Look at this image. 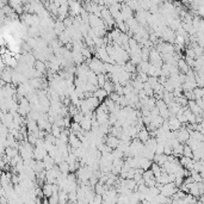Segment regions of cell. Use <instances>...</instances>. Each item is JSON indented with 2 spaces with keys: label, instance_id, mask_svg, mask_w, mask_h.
<instances>
[{
  "label": "cell",
  "instance_id": "1",
  "mask_svg": "<svg viewBox=\"0 0 204 204\" xmlns=\"http://www.w3.org/2000/svg\"><path fill=\"white\" fill-rule=\"evenodd\" d=\"M119 142H121V140L115 135H109L106 137V141H105V143L107 146H110L112 149H116V148L119 146Z\"/></svg>",
  "mask_w": 204,
  "mask_h": 204
},
{
  "label": "cell",
  "instance_id": "2",
  "mask_svg": "<svg viewBox=\"0 0 204 204\" xmlns=\"http://www.w3.org/2000/svg\"><path fill=\"white\" fill-rule=\"evenodd\" d=\"M72 55H73V61H74V63H77V65H81V63H84V59H85V56L81 54V50H75V49H73Z\"/></svg>",
  "mask_w": 204,
  "mask_h": 204
},
{
  "label": "cell",
  "instance_id": "3",
  "mask_svg": "<svg viewBox=\"0 0 204 204\" xmlns=\"http://www.w3.org/2000/svg\"><path fill=\"white\" fill-rule=\"evenodd\" d=\"M80 125H81V128L84 129V130L90 131L91 129H92V125H93V123H92V117H90V116H85L84 119L81 121Z\"/></svg>",
  "mask_w": 204,
  "mask_h": 204
},
{
  "label": "cell",
  "instance_id": "4",
  "mask_svg": "<svg viewBox=\"0 0 204 204\" xmlns=\"http://www.w3.org/2000/svg\"><path fill=\"white\" fill-rule=\"evenodd\" d=\"M42 189H43V193H44V197H50L53 193H54V190H53V184H50V183H44L43 185H42Z\"/></svg>",
  "mask_w": 204,
  "mask_h": 204
},
{
  "label": "cell",
  "instance_id": "5",
  "mask_svg": "<svg viewBox=\"0 0 204 204\" xmlns=\"http://www.w3.org/2000/svg\"><path fill=\"white\" fill-rule=\"evenodd\" d=\"M151 137V133H149V130H148L147 128H142L141 130L139 131V139L144 143L148 139Z\"/></svg>",
  "mask_w": 204,
  "mask_h": 204
},
{
  "label": "cell",
  "instance_id": "6",
  "mask_svg": "<svg viewBox=\"0 0 204 204\" xmlns=\"http://www.w3.org/2000/svg\"><path fill=\"white\" fill-rule=\"evenodd\" d=\"M109 93H107V92L105 91V88H103V87H99L96 92H95V93H93V96H96L100 102H103L105 98H106V96H107Z\"/></svg>",
  "mask_w": 204,
  "mask_h": 204
},
{
  "label": "cell",
  "instance_id": "7",
  "mask_svg": "<svg viewBox=\"0 0 204 204\" xmlns=\"http://www.w3.org/2000/svg\"><path fill=\"white\" fill-rule=\"evenodd\" d=\"M151 170L153 171L155 178H158V177H160V176L162 174V167H161V166H160L159 163H156V162H153V163H152Z\"/></svg>",
  "mask_w": 204,
  "mask_h": 204
},
{
  "label": "cell",
  "instance_id": "8",
  "mask_svg": "<svg viewBox=\"0 0 204 204\" xmlns=\"http://www.w3.org/2000/svg\"><path fill=\"white\" fill-rule=\"evenodd\" d=\"M103 88H105V91L107 92L109 95H110V93H112V92H115V84H114V81H112V80H110V79H107L106 82L104 84Z\"/></svg>",
  "mask_w": 204,
  "mask_h": 204
},
{
  "label": "cell",
  "instance_id": "9",
  "mask_svg": "<svg viewBox=\"0 0 204 204\" xmlns=\"http://www.w3.org/2000/svg\"><path fill=\"white\" fill-rule=\"evenodd\" d=\"M168 124H170V128L172 130H177V129L180 128V121L174 118V117H171V119L168 121Z\"/></svg>",
  "mask_w": 204,
  "mask_h": 204
},
{
  "label": "cell",
  "instance_id": "10",
  "mask_svg": "<svg viewBox=\"0 0 204 204\" xmlns=\"http://www.w3.org/2000/svg\"><path fill=\"white\" fill-rule=\"evenodd\" d=\"M35 68H36L37 70L42 72V73H45L47 63H45V62H43V61H41V60H36V62H35Z\"/></svg>",
  "mask_w": 204,
  "mask_h": 204
},
{
  "label": "cell",
  "instance_id": "11",
  "mask_svg": "<svg viewBox=\"0 0 204 204\" xmlns=\"http://www.w3.org/2000/svg\"><path fill=\"white\" fill-rule=\"evenodd\" d=\"M106 80H107L106 73H99L98 74V85H99V87H103L104 84L106 82Z\"/></svg>",
  "mask_w": 204,
  "mask_h": 204
},
{
  "label": "cell",
  "instance_id": "12",
  "mask_svg": "<svg viewBox=\"0 0 204 204\" xmlns=\"http://www.w3.org/2000/svg\"><path fill=\"white\" fill-rule=\"evenodd\" d=\"M124 69H125L127 72H129V73H135V72H136V65H134L131 61H129V62L125 63Z\"/></svg>",
  "mask_w": 204,
  "mask_h": 204
},
{
  "label": "cell",
  "instance_id": "13",
  "mask_svg": "<svg viewBox=\"0 0 204 204\" xmlns=\"http://www.w3.org/2000/svg\"><path fill=\"white\" fill-rule=\"evenodd\" d=\"M59 167L61 170V172H65V173H69V163L68 161L63 160L61 163H59Z\"/></svg>",
  "mask_w": 204,
  "mask_h": 204
},
{
  "label": "cell",
  "instance_id": "14",
  "mask_svg": "<svg viewBox=\"0 0 204 204\" xmlns=\"http://www.w3.org/2000/svg\"><path fill=\"white\" fill-rule=\"evenodd\" d=\"M58 203H60L59 192H54V193L49 197V204H58Z\"/></svg>",
  "mask_w": 204,
  "mask_h": 204
},
{
  "label": "cell",
  "instance_id": "15",
  "mask_svg": "<svg viewBox=\"0 0 204 204\" xmlns=\"http://www.w3.org/2000/svg\"><path fill=\"white\" fill-rule=\"evenodd\" d=\"M84 117H85V114L82 112V111H79L78 114H75L73 116V121L74 122H78V123H81V121L84 119Z\"/></svg>",
  "mask_w": 204,
  "mask_h": 204
},
{
  "label": "cell",
  "instance_id": "16",
  "mask_svg": "<svg viewBox=\"0 0 204 204\" xmlns=\"http://www.w3.org/2000/svg\"><path fill=\"white\" fill-rule=\"evenodd\" d=\"M109 96H110V98L112 99V100H114L115 103H118V102H119V98H121V96H119V95L117 93L116 91H115V92H112V93H110Z\"/></svg>",
  "mask_w": 204,
  "mask_h": 204
},
{
  "label": "cell",
  "instance_id": "17",
  "mask_svg": "<svg viewBox=\"0 0 204 204\" xmlns=\"http://www.w3.org/2000/svg\"><path fill=\"white\" fill-rule=\"evenodd\" d=\"M148 82L152 85V87H154L159 82V78L158 77H149V78H148Z\"/></svg>",
  "mask_w": 204,
  "mask_h": 204
},
{
  "label": "cell",
  "instance_id": "18",
  "mask_svg": "<svg viewBox=\"0 0 204 204\" xmlns=\"http://www.w3.org/2000/svg\"><path fill=\"white\" fill-rule=\"evenodd\" d=\"M188 133H186V130H185V129H183V130L179 133V141H185L188 139Z\"/></svg>",
  "mask_w": 204,
  "mask_h": 204
},
{
  "label": "cell",
  "instance_id": "19",
  "mask_svg": "<svg viewBox=\"0 0 204 204\" xmlns=\"http://www.w3.org/2000/svg\"><path fill=\"white\" fill-rule=\"evenodd\" d=\"M142 179H143V174H141L140 172L136 171V173H135V176H134V180H135L136 183H140Z\"/></svg>",
  "mask_w": 204,
  "mask_h": 204
},
{
  "label": "cell",
  "instance_id": "20",
  "mask_svg": "<svg viewBox=\"0 0 204 204\" xmlns=\"http://www.w3.org/2000/svg\"><path fill=\"white\" fill-rule=\"evenodd\" d=\"M60 41L63 42V43H68V42H69V35H68V33L61 35V36H60Z\"/></svg>",
  "mask_w": 204,
  "mask_h": 204
},
{
  "label": "cell",
  "instance_id": "21",
  "mask_svg": "<svg viewBox=\"0 0 204 204\" xmlns=\"http://www.w3.org/2000/svg\"><path fill=\"white\" fill-rule=\"evenodd\" d=\"M183 153L185 154V156H189V158H190V156H192V152H191V149H190L189 147H185Z\"/></svg>",
  "mask_w": 204,
  "mask_h": 204
},
{
  "label": "cell",
  "instance_id": "22",
  "mask_svg": "<svg viewBox=\"0 0 204 204\" xmlns=\"http://www.w3.org/2000/svg\"><path fill=\"white\" fill-rule=\"evenodd\" d=\"M179 68L183 70V72H186V69H188V67H186V65H185V62L184 61H179Z\"/></svg>",
  "mask_w": 204,
  "mask_h": 204
}]
</instances>
